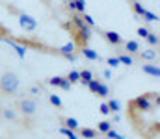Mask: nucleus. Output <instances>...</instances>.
<instances>
[{"label": "nucleus", "mask_w": 160, "mask_h": 139, "mask_svg": "<svg viewBox=\"0 0 160 139\" xmlns=\"http://www.w3.org/2000/svg\"><path fill=\"white\" fill-rule=\"evenodd\" d=\"M19 86H21V80H19V76H17L15 72L8 71V72H4V74L0 76V91L4 93L6 96L15 95L17 89H19Z\"/></svg>", "instance_id": "obj_1"}, {"label": "nucleus", "mask_w": 160, "mask_h": 139, "mask_svg": "<svg viewBox=\"0 0 160 139\" xmlns=\"http://www.w3.org/2000/svg\"><path fill=\"white\" fill-rule=\"evenodd\" d=\"M6 7H8V11H11L13 15H17V19H19V24H21V28H22L24 32H34V30L38 28V21H36L32 15H28V13L21 11V9H15L11 4H8Z\"/></svg>", "instance_id": "obj_2"}, {"label": "nucleus", "mask_w": 160, "mask_h": 139, "mask_svg": "<svg viewBox=\"0 0 160 139\" xmlns=\"http://www.w3.org/2000/svg\"><path fill=\"white\" fill-rule=\"evenodd\" d=\"M155 96H157V93H145V95H140L138 98H134L132 100V108L134 109H140V111H149L151 108H153V104H155Z\"/></svg>", "instance_id": "obj_3"}, {"label": "nucleus", "mask_w": 160, "mask_h": 139, "mask_svg": "<svg viewBox=\"0 0 160 139\" xmlns=\"http://www.w3.org/2000/svg\"><path fill=\"white\" fill-rule=\"evenodd\" d=\"M17 108H19V111L24 115V117H34L36 115V111H38V100L36 98H21L19 102H17Z\"/></svg>", "instance_id": "obj_4"}, {"label": "nucleus", "mask_w": 160, "mask_h": 139, "mask_svg": "<svg viewBox=\"0 0 160 139\" xmlns=\"http://www.w3.org/2000/svg\"><path fill=\"white\" fill-rule=\"evenodd\" d=\"M130 7H132V11L138 15V17H143L145 21H151V22H157V21H160L158 15H155V13H151V11H147L138 0H130Z\"/></svg>", "instance_id": "obj_5"}, {"label": "nucleus", "mask_w": 160, "mask_h": 139, "mask_svg": "<svg viewBox=\"0 0 160 139\" xmlns=\"http://www.w3.org/2000/svg\"><path fill=\"white\" fill-rule=\"evenodd\" d=\"M102 37H104L110 45H114V46L123 45V37H121L118 32H114V30H106V32H102Z\"/></svg>", "instance_id": "obj_6"}, {"label": "nucleus", "mask_w": 160, "mask_h": 139, "mask_svg": "<svg viewBox=\"0 0 160 139\" xmlns=\"http://www.w3.org/2000/svg\"><path fill=\"white\" fill-rule=\"evenodd\" d=\"M4 43H8L9 46H13L19 58H24V56H26V52H28V48H26V46L19 45V41H15V39H11V37H4Z\"/></svg>", "instance_id": "obj_7"}, {"label": "nucleus", "mask_w": 160, "mask_h": 139, "mask_svg": "<svg viewBox=\"0 0 160 139\" xmlns=\"http://www.w3.org/2000/svg\"><path fill=\"white\" fill-rule=\"evenodd\" d=\"M73 50H75V43H65L63 46H60V48H58V54L73 61V59H75V54H73Z\"/></svg>", "instance_id": "obj_8"}, {"label": "nucleus", "mask_w": 160, "mask_h": 139, "mask_svg": "<svg viewBox=\"0 0 160 139\" xmlns=\"http://www.w3.org/2000/svg\"><path fill=\"white\" fill-rule=\"evenodd\" d=\"M142 71H143V74H149V76H155V78L160 76V67L155 65V63H143Z\"/></svg>", "instance_id": "obj_9"}, {"label": "nucleus", "mask_w": 160, "mask_h": 139, "mask_svg": "<svg viewBox=\"0 0 160 139\" xmlns=\"http://www.w3.org/2000/svg\"><path fill=\"white\" fill-rule=\"evenodd\" d=\"M80 54L86 58V59H89V61H101V56H99V52H95L93 48H89V46H84V48H80Z\"/></svg>", "instance_id": "obj_10"}, {"label": "nucleus", "mask_w": 160, "mask_h": 139, "mask_svg": "<svg viewBox=\"0 0 160 139\" xmlns=\"http://www.w3.org/2000/svg\"><path fill=\"white\" fill-rule=\"evenodd\" d=\"M60 123H62L65 128L78 130V121H77V119H73V117H60Z\"/></svg>", "instance_id": "obj_11"}, {"label": "nucleus", "mask_w": 160, "mask_h": 139, "mask_svg": "<svg viewBox=\"0 0 160 139\" xmlns=\"http://www.w3.org/2000/svg\"><path fill=\"white\" fill-rule=\"evenodd\" d=\"M80 137H84V139H97V137H99V130H93V128H80Z\"/></svg>", "instance_id": "obj_12"}, {"label": "nucleus", "mask_w": 160, "mask_h": 139, "mask_svg": "<svg viewBox=\"0 0 160 139\" xmlns=\"http://www.w3.org/2000/svg\"><path fill=\"white\" fill-rule=\"evenodd\" d=\"M91 80H93V72H91L89 69L80 71V84H82V86H88Z\"/></svg>", "instance_id": "obj_13"}, {"label": "nucleus", "mask_w": 160, "mask_h": 139, "mask_svg": "<svg viewBox=\"0 0 160 139\" xmlns=\"http://www.w3.org/2000/svg\"><path fill=\"white\" fill-rule=\"evenodd\" d=\"M125 50H127V54H138V52H140L138 41H127V43H125Z\"/></svg>", "instance_id": "obj_14"}, {"label": "nucleus", "mask_w": 160, "mask_h": 139, "mask_svg": "<svg viewBox=\"0 0 160 139\" xmlns=\"http://www.w3.org/2000/svg\"><path fill=\"white\" fill-rule=\"evenodd\" d=\"M67 82L73 86V84H80V71H69L67 72Z\"/></svg>", "instance_id": "obj_15"}, {"label": "nucleus", "mask_w": 160, "mask_h": 139, "mask_svg": "<svg viewBox=\"0 0 160 139\" xmlns=\"http://www.w3.org/2000/svg\"><path fill=\"white\" fill-rule=\"evenodd\" d=\"M97 96H101V98H106L108 95H110V89H108V86L106 84H102V82H99V87H97V93H95Z\"/></svg>", "instance_id": "obj_16"}, {"label": "nucleus", "mask_w": 160, "mask_h": 139, "mask_svg": "<svg viewBox=\"0 0 160 139\" xmlns=\"http://www.w3.org/2000/svg\"><path fill=\"white\" fill-rule=\"evenodd\" d=\"M60 134H62V136H65L67 139H78V136L75 134V130L65 128V126H62V128H60Z\"/></svg>", "instance_id": "obj_17"}, {"label": "nucleus", "mask_w": 160, "mask_h": 139, "mask_svg": "<svg viewBox=\"0 0 160 139\" xmlns=\"http://www.w3.org/2000/svg\"><path fill=\"white\" fill-rule=\"evenodd\" d=\"M97 130H99V134H106V132L112 130V123H108V121H101Z\"/></svg>", "instance_id": "obj_18"}, {"label": "nucleus", "mask_w": 160, "mask_h": 139, "mask_svg": "<svg viewBox=\"0 0 160 139\" xmlns=\"http://www.w3.org/2000/svg\"><path fill=\"white\" fill-rule=\"evenodd\" d=\"M63 80H65V76H52V78L47 80V84H48V86H56V87H60Z\"/></svg>", "instance_id": "obj_19"}, {"label": "nucleus", "mask_w": 160, "mask_h": 139, "mask_svg": "<svg viewBox=\"0 0 160 139\" xmlns=\"http://www.w3.org/2000/svg\"><path fill=\"white\" fill-rule=\"evenodd\" d=\"M142 59H155L157 58V52L155 50H143V52H138Z\"/></svg>", "instance_id": "obj_20"}, {"label": "nucleus", "mask_w": 160, "mask_h": 139, "mask_svg": "<svg viewBox=\"0 0 160 139\" xmlns=\"http://www.w3.org/2000/svg\"><path fill=\"white\" fill-rule=\"evenodd\" d=\"M48 102H50L52 106H56V108H63V104H62V98H60L58 95H48Z\"/></svg>", "instance_id": "obj_21"}, {"label": "nucleus", "mask_w": 160, "mask_h": 139, "mask_svg": "<svg viewBox=\"0 0 160 139\" xmlns=\"http://www.w3.org/2000/svg\"><path fill=\"white\" fill-rule=\"evenodd\" d=\"M106 104H108V108H110V111H112V113H118V111H119V108H121L119 102H118L116 98H110Z\"/></svg>", "instance_id": "obj_22"}, {"label": "nucleus", "mask_w": 160, "mask_h": 139, "mask_svg": "<svg viewBox=\"0 0 160 139\" xmlns=\"http://www.w3.org/2000/svg\"><path fill=\"white\" fill-rule=\"evenodd\" d=\"M118 58H119V61L123 63V65H128V67H130V65L134 63V59H132V58H130L128 54H119Z\"/></svg>", "instance_id": "obj_23"}, {"label": "nucleus", "mask_w": 160, "mask_h": 139, "mask_svg": "<svg viewBox=\"0 0 160 139\" xmlns=\"http://www.w3.org/2000/svg\"><path fill=\"white\" fill-rule=\"evenodd\" d=\"M145 39H147V43H149L151 46L158 45V35H157V34H153V32H149V35H147Z\"/></svg>", "instance_id": "obj_24"}, {"label": "nucleus", "mask_w": 160, "mask_h": 139, "mask_svg": "<svg viewBox=\"0 0 160 139\" xmlns=\"http://www.w3.org/2000/svg\"><path fill=\"white\" fill-rule=\"evenodd\" d=\"M77 13L78 15L86 13V0H77Z\"/></svg>", "instance_id": "obj_25"}, {"label": "nucleus", "mask_w": 160, "mask_h": 139, "mask_svg": "<svg viewBox=\"0 0 160 139\" xmlns=\"http://www.w3.org/2000/svg\"><path fill=\"white\" fill-rule=\"evenodd\" d=\"M2 115H4L6 119H9V121H15V119H17V115H15V111H13V109H8V108H6V109L2 111Z\"/></svg>", "instance_id": "obj_26"}, {"label": "nucleus", "mask_w": 160, "mask_h": 139, "mask_svg": "<svg viewBox=\"0 0 160 139\" xmlns=\"http://www.w3.org/2000/svg\"><path fill=\"white\" fill-rule=\"evenodd\" d=\"M97 87H99V80H95V78H93V80L88 84V89H89V91L95 95V93H97Z\"/></svg>", "instance_id": "obj_27"}, {"label": "nucleus", "mask_w": 160, "mask_h": 139, "mask_svg": "<svg viewBox=\"0 0 160 139\" xmlns=\"http://www.w3.org/2000/svg\"><path fill=\"white\" fill-rule=\"evenodd\" d=\"M82 17H84V22H86V24H88L89 28H93V26H95V21H93V17H91V15H88V13H84Z\"/></svg>", "instance_id": "obj_28"}, {"label": "nucleus", "mask_w": 160, "mask_h": 139, "mask_svg": "<svg viewBox=\"0 0 160 139\" xmlns=\"http://www.w3.org/2000/svg\"><path fill=\"white\" fill-rule=\"evenodd\" d=\"M106 63H108L110 67H119V65H121L119 58H108V59H106Z\"/></svg>", "instance_id": "obj_29"}, {"label": "nucleus", "mask_w": 160, "mask_h": 139, "mask_svg": "<svg viewBox=\"0 0 160 139\" xmlns=\"http://www.w3.org/2000/svg\"><path fill=\"white\" fill-rule=\"evenodd\" d=\"M136 32H138V35H140V37H143V39H145V37L149 35V30H147V28H143V26H140V28H138Z\"/></svg>", "instance_id": "obj_30"}, {"label": "nucleus", "mask_w": 160, "mask_h": 139, "mask_svg": "<svg viewBox=\"0 0 160 139\" xmlns=\"http://www.w3.org/2000/svg\"><path fill=\"white\" fill-rule=\"evenodd\" d=\"M99 111H101V113H102V115H108V113H112V111H110V108H108V104H106V102H102V104H101V108H99Z\"/></svg>", "instance_id": "obj_31"}, {"label": "nucleus", "mask_w": 160, "mask_h": 139, "mask_svg": "<svg viewBox=\"0 0 160 139\" xmlns=\"http://www.w3.org/2000/svg\"><path fill=\"white\" fill-rule=\"evenodd\" d=\"M106 137H108V139H123V137L119 136V134H118V132H114V130L106 132Z\"/></svg>", "instance_id": "obj_32"}, {"label": "nucleus", "mask_w": 160, "mask_h": 139, "mask_svg": "<svg viewBox=\"0 0 160 139\" xmlns=\"http://www.w3.org/2000/svg\"><path fill=\"white\" fill-rule=\"evenodd\" d=\"M71 87H73V86L67 82V78H65V80L62 82V86H60V89H63V91H71Z\"/></svg>", "instance_id": "obj_33"}, {"label": "nucleus", "mask_w": 160, "mask_h": 139, "mask_svg": "<svg viewBox=\"0 0 160 139\" xmlns=\"http://www.w3.org/2000/svg\"><path fill=\"white\" fill-rule=\"evenodd\" d=\"M9 35H11V34H9V30H8L6 26H2V24H0V37H9Z\"/></svg>", "instance_id": "obj_34"}, {"label": "nucleus", "mask_w": 160, "mask_h": 139, "mask_svg": "<svg viewBox=\"0 0 160 139\" xmlns=\"http://www.w3.org/2000/svg\"><path fill=\"white\" fill-rule=\"evenodd\" d=\"M69 9L71 11H77V0L75 2H69Z\"/></svg>", "instance_id": "obj_35"}, {"label": "nucleus", "mask_w": 160, "mask_h": 139, "mask_svg": "<svg viewBox=\"0 0 160 139\" xmlns=\"http://www.w3.org/2000/svg\"><path fill=\"white\" fill-rule=\"evenodd\" d=\"M155 106H158V108H160V95L155 96Z\"/></svg>", "instance_id": "obj_36"}, {"label": "nucleus", "mask_w": 160, "mask_h": 139, "mask_svg": "<svg viewBox=\"0 0 160 139\" xmlns=\"http://www.w3.org/2000/svg\"><path fill=\"white\" fill-rule=\"evenodd\" d=\"M158 48H160V39H158Z\"/></svg>", "instance_id": "obj_37"}]
</instances>
